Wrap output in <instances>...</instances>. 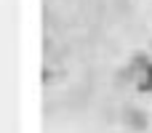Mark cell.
Instances as JSON below:
<instances>
[{
    "label": "cell",
    "mask_w": 152,
    "mask_h": 133,
    "mask_svg": "<svg viewBox=\"0 0 152 133\" xmlns=\"http://www.w3.org/2000/svg\"><path fill=\"white\" fill-rule=\"evenodd\" d=\"M131 77H134V85H136V91H142V93H147L152 91V61L147 56H136L134 59V67H131Z\"/></svg>",
    "instance_id": "1"
},
{
    "label": "cell",
    "mask_w": 152,
    "mask_h": 133,
    "mask_svg": "<svg viewBox=\"0 0 152 133\" xmlns=\"http://www.w3.org/2000/svg\"><path fill=\"white\" fill-rule=\"evenodd\" d=\"M147 123H150V120H147V115H144L142 109H128V112H126V125H128V128H134V131H144Z\"/></svg>",
    "instance_id": "2"
}]
</instances>
